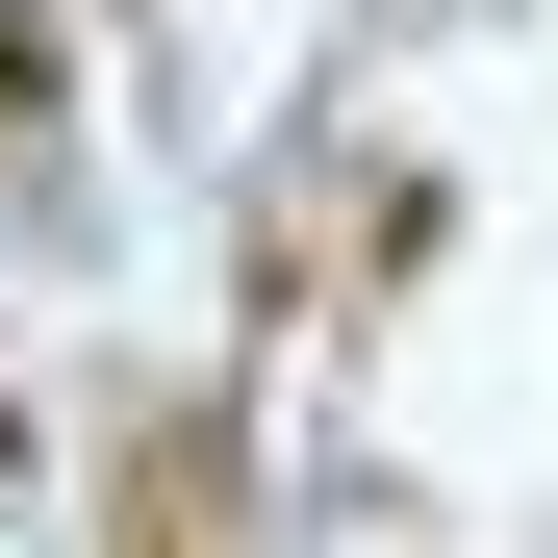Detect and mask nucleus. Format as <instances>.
<instances>
[{
  "mask_svg": "<svg viewBox=\"0 0 558 558\" xmlns=\"http://www.w3.org/2000/svg\"><path fill=\"white\" fill-rule=\"evenodd\" d=\"M0 483H26V432H0Z\"/></svg>",
  "mask_w": 558,
  "mask_h": 558,
  "instance_id": "obj_1",
  "label": "nucleus"
}]
</instances>
